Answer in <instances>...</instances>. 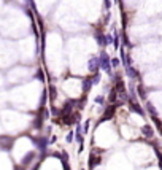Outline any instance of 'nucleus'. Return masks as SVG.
<instances>
[{
    "label": "nucleus",
    "instance_id": "obj_1",
    "mask_svg": "<svg viewBox=\"0 0 162 170\" xmlns=\"http://www.w3.org/2000/svg\"><path fill=\"white\" fill-rule=\"evenodd\" d=\"M99 62H100V69L105 70L107 73H111V60H110V57H108L107 53H100Z\"/></svg>",
    "mask_w": 162,
    "mask_h": 170
},
{
    "label": "nucleus",
    "instance_id": "obj_2",
    "mask_svg": "<svg viewBox=\"0 0 162 170\" xmlns=\"http://www.w3.org/2000/svg\"><path fill=\"white\" fill-rule=\"evenodd\" d=\"M100 69V62H99V57H92L91 60H89V70H91L92 73H97Z\"/></svg>",
    "mask_w": 162,
    "mask_h": 170
},
{
    "label": "nucleus",
    "instance_id": "obj_3",
    "mask_svg": "<svg viewBox=\"0 0 162 170\" xmlns=\"http://www.w3.org/2000/svg\"><path fill=\"white\" fill-rule=\"evenodd\" d=\"M119 65V59L118 57H115V59H111V67H113V69H116V67Z\"/></svg>",
    "mask_w": 162,
    "mask_h": 170
}]
</instances>
